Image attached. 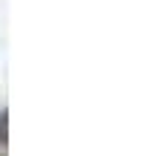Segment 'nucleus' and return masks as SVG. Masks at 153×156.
I'll return each instance as SVG.
<instances>
[{"label":"nucleus","instance_id":"1","mask_svg":"<svg viewBox=\"0 0 153 156\" xmlns=\"http://www.w3.org/2000/svg\"><path fill=\"white\" fill-rule=\"evenodd\" d=\"M6 124H9V122H6V110H0V151H3L6 142H9V139H6Z\"/></svg>","mask_w":153,"mask_h":156}]
</instances>
